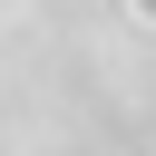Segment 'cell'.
I'll list each match as a JSON object with an SVG mask.
<instances>
[{"mask_svg":"<svg viewBox=\"0 0 156 156\" xmlns=\"http://www.w3.org/2000/svg\"><path fill=\"white\" fill-rule=\"evenodd\" d=\"M146 10H156V0H146Z\"/></svg>","mask_w":156,"mask_h":156,"instance_id":"cell-1","label":"cell"}]
</instances>
